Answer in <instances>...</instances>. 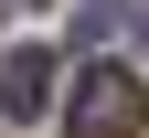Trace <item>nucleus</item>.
<instances>
[{
    "instance_id": "1",
    "label": "nucleus",
    "mask_w": 149,
    "mask_h": 138,
    "mask_svg": "<svg viewBox=\"0 0 149 138\" xmlns=\"http://www.w3.org/2000/svg\"><path fill=\"white\" fill-rule=\"evenodd\" d=\"M139 128H149V85L128 64H85V74H74L64 138H139Z\"/></svg>"
},
{
    "instance_id": "2",
    "label": "nucleus",
    "mask_w": 149,
    "mask_h": 138,
    "mask_svg": "<svg viewBox=\"0 0 149 138\" xmlns=\"http://www.w3.org/2000/svg\"><path fill=\"white\" fill-rule=\"evenodd\" d=\"M53 106V53L43 43H11L0 53V117H43Z\"/></svg>"
},
{
    "instance_id": "3",
    "label": "nucleus",
    "mask_w": 149,
    "mask_h": 138,
    "mask_svg": "<svg viewBox=\"0 0 149 138\" xmlns=\"http://www.w3.org/2000/svg\"><path fill=\"white\" fill-rule=\"evenodd\" d=\"M139 32H149V11H139Z\"/></svg>"
}]
</instances>
